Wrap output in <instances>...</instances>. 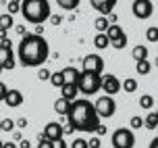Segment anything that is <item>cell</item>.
Masks as SVG:
<instances>
[{"label": "cell", "mask_w": 158, "mask_h": 148, "mask_svg": "<svg viewBox=\"0 0 158 148\" xmlns=\"http://www.w3.org/2000/svg\"><path fill=\"white\" fill-rule=\"evenodd\" d=\"M50 56V46L44 36L25 33L17 46V59L23 67H42Z\"/></svg>", "instance_id": "cell-1"}, {"label": "cell", "mask_w": 158, "mask_h": 148, "mask_svg": "<svg viewBox=\"0 0 158 148\" xmlns=\"http://www.w3.org/2000/svg\"><path fill=\"white\" fill-rule=\"evenodd\" d=\"M67 121L73 125L75 132H85V133H94L96 127L100 125V117L94 109V102L85 100V98H75L69 104L67 111Z\"/></svg>", "instance_id": "cell-2"}, {"label": "cell", "mask_w": 158, "mask_h": 148, "mask_svg": "<svg viewBox=\"0 0 158 148\" xmlns=\"http://www.w3.org/2000/svg\"><path fill=\"white\" fill-rule=\"evenodd\" d=\"M19 13L23 19L31 25H42L48 21V17L52 15V8L48 0H21Z\"/></svg>", "instance_id": "cell-3"}, {"label": "cell", "mask_w": 158, "mask_h": 148, "mask_svg": "<svg viewBox=\"0 0 158 148\" xmlns=\"http://www.w3.org/2000/svg\"><path fill=\"white\" fill-rule=\"evenodd\" d=\"M100 77L102 75H94V73H85V71H79V77H77V88L81 94L85 96H92L100 90Z\"/></svg>", "instance_id": "cell-4"}, {"label": "cell", "mask_w": 158, "mask_h": 148, "mask_svg": "<svg viewBox=\"0 0 158 148\" xmlns=\"http://www.w3.org/2000/svg\"><path fill=\"white\" fill-rule=\"evenodd\" d=\"M135 146V133L129 127H118L112 133V148H133Z\"/></svg>", "instance_id": "cell-5"}, {"label": "cell", "mask_w": 158, "mask_h": 148, "mask_svg": "<svg viewBox=\"0 0 158 148\" xmlns=\"http://www.w3.org/2000/svg\"><path fill=\"white\" fill-rule=\"evenodd\" d=\"M94 109H96V113H98L100 119H108L117 113V102H114L112 96H106V94H104V96H100V98L96 100Z\"/></svg>", "instance_id": "cell-6"}, {"label": "cell", "mask_w": 158, "mask_h": 148, "mask_svg": "<svg viewBox=\"0 0 158 148\" xmlns=\"http://www.w3.org/2000/svg\"><path fill=\"white\" fill-rule=\"evenodd\" d=\"M81 71L94 73V75H102L104 73V59L100 54H85L83 61H81Z\"/></svg>", "instance_id": "cell-7"}, {"label": "cell", "mask_w": 158, "mask_h": 148, "mask_svg": "<svg viewBox=\"0 0 158 148\" xmlns=\"http://www.w3.org/2000/svg\"><path fill=\"white\" fill-rule=\"evenodd\" d=\"M100 90H102L106 96H114V94L121 92V79H118L117 75H112V73L102 75V77H100Z\"/></svg>", "instance_id": "cell-8"}, {"label": "cell", "mask_w": 158, "mask_h": 148, "mask_svg": "<svg viewBox=\"0 0 158 148\" xmlns=\"http://www.w3.org/2000/svg\"><path fill=\"white\" fill-rule=\"evenodd\" d=\"M131 11L137 19H150L154 15V4H152V0H133Z\"/></svg>", "instance_id": "cell-9"}, {"label": "cell", "mask_w": 158, "mask_h": 148, "mask_svg": "<svg viewBox=\"0 0 158 148\" xmlns=\"http://www.w3.org/2000/svg\"><path fill=\"white\" fill-rule=\"evenodd\" d=\"M2 100H4V104H6L8 109H17V107H21L25 102V96H23L21 90H15V88H13V90H6V94H4Z\"/></svg>", "instance_id": "cell-10"}, {"label": "cell", "mask_w": 158, "mask_h": 148, "mask_svg": "<svg viewBox=\"0 0 158 148\" xmlns=\"http://www.w3.org/2000/svg\"><path fill=\"white\" fill-rule=\"evenodd\" d=\"M118 0H89V4H92V8H96L98 13L102 17H108L112 13V8L117 7Z\"/></svg>", "instance_id": "cell-11"}, {"label": "cell", "mask_w": 158, "mask_h": 148, "mask_svg": "<svg viewBox=\"0 0 158 148\" xmlns=\"http://www.w3.org/2000/svg\"><path fill=\"white\" fill-rule=\"evenodd\" d=\"M44 138L50 142H56V140H60L63 138V125L60 123H56V121H50V123L44 127Z\"/></svg>", "instance_id": "cell-12"}, {"label": "cell", "mask_w": 158, "mask_h": 148, "mask_svg": "<svg viewBox=\"0 0 158 148\" xmlns=\"http://www.w3.org/2000/svg\"><path fill=\"white\" fill-rule=\"evenodd\" d=\"M60 90H63V96H60V98H64V100H69V102H73L79 96L77 84H63V86H60Z\"/></svg>", "instance_id": "cell-13"}, {"label": "cell", "mask_w": 158, "mask_h": 148, "mask_svg": "<svg viewBox=\"0 0 158 148\" xmlns=\"http://www.w3.org/2000/svg\"><path fill=\"white\" fill-rule=\"evenodd\" d=\"M60 73H63V79H64V84H77L79 71L75 69V67H64V69H60Z\"/></svg>", "instance_id": "cell-14"}, {"label": "cell", "mask_w": 158, "mask_h": 148, "mask_svg": "<svg viewBox=\"0 0 158 148\" xmlns=\"http://www.w3.org/2000/svg\"><path fill=\"white\" fill-rule=\"evenodd\" d=\"M69 104H71V102L64 100V98H56V100H54V113H56V115H60V117H67Z\"/></svg>", "instance_id": "cell-15"}, {"label": "cell", "mask_w": 158, "mask_h": 148, "mask_svg": "<svg viewBox=\"0 0 158 148\" xmlns=\"http://www.w3.org/2000/svg\"><path fill=\"white\" fill-rule=\"evenodd\" d=\"M131 56L135 59V63L143 61V59H148V48L143 46V44H137V46H133V50H131Z\"/></svg>", "instance_id": "cell-16"}, {"label": "cell", "mask_w": 158, "mask_h": 148, "mask_svg": "<svg viewBox=\"0 0 158 148\" xmlns=\"http://www.w3.org/2000/svg\"><path fill=\"white\" fill-rule=\"evenodd\" d=\"M135 71H137V75H148L152 71V65L148 59H143V61H137L135 63Z\"/></svg>", "instance_id": "cell-17"}, {"label": "cell", "mask_w": 158, "mask_h": 148, "mask_svg": "<svg viewBox=\"0 0 158 148\" xmlns=\"http://www.w3.org/2000/svg\"><path fill=\"white\" fill-rule=\"evenodd\" d=\"M94 46L98 48V50H104V48L110 46V42H108V38H106V33H96V38H94Z\"/></svg>", "instance_id": "cell-18"}, {"label": "cell", "mask_w": 158, "mask_h": 148, "mask_svg": "<svg viewBox=\"0 0 158 148\" xmlns=\"http://www.w3.org/2000/svg\"><path fill=\"white\" fill-rule=\"evenodd\" d=\"M104 33H106L108 42H112V40H117L118 36H123V29H121V25H108V29L104 31Z\"/></svg>", "instance_id": "cell-19"}, {"label": "cell", "mask_w": 158, "mask_h": 148, "mask_svg": "<svg viewBox=\"0 0 158 148\" xmlns=\"http://www.w3.org/2000/svg\"><path fill=\"white\" fill-rule=\"evenodd\" d=\"M121 90H125V92H135L137 90V79H133V77H127V79H123L121 81Z\"/></svg>", "instance_id": "cell-20"}, {"label": "cell", "mask_w": 158, "mask_h": 148, "mask_svg": "<svg viewBox=\"0 0 158 148\" xmlns=\"http://www.w3.org/2000/svg\"><path fill=\"white\" fill-rule=\"evenodd\" d=\"M13 25H15V19H13V15H0V29H13Z\"/></svg>", "instance_id": "cell-21"}, {"label": "cell", "mask_w": 158, "mask_h": 148, "mask_svg": "<svg viewBox=\"0 0 158 148\" xmlns=\"http://www.w3.org/2000/svg\"><path fill=\"white\" fill-rule=\"evenodd\" d=\"M156 123H158V115L154 113V111H152V113H148V115H146V119H143V125H146L148 129H152V132H154V129H156Z\"/></svg>", "instance_id": "cell-22"}, {"label": "cell", "mask_w": 158, "mask_h": 148, "mask_svg": "<svg viewBox=\"0 0 158 148\" xmlns=\"http://www.w3.org/2000/svg\"><path fill=\"white\" fill-rule=\"evenodd\" d=\"M108 25H110V23H108V19H106V17H102V15L94 21V27H96V31H98V33H104V31L108 29Z\"/></svg>", "instance_id": "cell-23"}, {"label": "cell", "mask_w": 158, "mask_h": 148, "mask_svg": "<svg viewBox=\"0 0 158 148\" xmlns=\"http://www.w3.org/2000/svg\"><path fill=\"white\" fill-rule=\"evenodd\" d=\"M79 2L81 0H56V4L60 8H64V11H75L79 7Z\"/></svg>", "instance_id": "cell-24"}, {"label": "cell", "mask_w": 158, "mask_h": 148, "mask_svg": "<svg viewBox=\"0 0 158 148\" xmlns=\"http://www.w3.org/2000/svg\"><path fill=\"white\" fill-rule=\"evenodd\" d=\"M139 107L142 109H154V96L152 94H143L139 98Z\"/></svg>", "instance_id": "cell-25"}, {"label": "cell", "mask_w": 158, "mask_h": 148, "mask_svg": "<svg viewBox=\"0 0 158 148\" xmlns=\"http://www.w3.org/2000/svg\"><path fill=\"white\" fill-rule=\"evenodd\" d=\"M50 84L54 88H60L64 84V79H63V73L60 71H54V73H50Z\"/></svg>", "instance_id": "cell-26"}, {"label": "cell", "mask_w": 158, "mask_h": 148, "mask_svg": "<svg viewBox=\"0 0 158 148\" xmlns=\"http://www.w3.org/2000/svg\"><path fill=\"white\" fill-rule=\"evenodd\" d=\"M13 54V46H6V44H0V67H2V63L6 61L8 56Z\"/></svg>", "instance_id": "cell-27"}, {"label": "cell", "mask_w": 158, "mask_h": 148, "mask_svg": "<svg viewBox=\"0 0 158 148\" xmlns=\"http://www.w3.org/2000/svg\"><path fill=\"white\" fill-rule=\"evenodd\" d=\"M15 67H17V56L15 54H10L6 61L2 63V71H13Z\"/></svg>", "instance_id": "cell-28"}, {"label": "cell", "mask_w": 158, "mask_h": 148, "mask_svg": "<svg viewBox=\"0 0 158 148\" xmlns=\"http://www.w3.org/2000/svg\"><path fill=\"white\" fill-rule=\"evenodd\" d=\"M0 129L2 132H15V121L13 119H0Z\"/></svg>", "instance_id": "cell-29"}, {"label": "cell", "mask_w": 158, "mask_h": 148, "mask_svg": "<svg viewBox=\"0 0 158 148\" xmlns=\"http://www.w3.org/2000/svg\"><path fill=\"white\" fill-rule=\"evenodd\" d=\"M110 44H112V48H117V50H123V48L127 46V36H125V33H123V36H118L117 40H112Z\"/></svg>", "instance_id": "cell-30"}, {"label": "cell", "mask_w": 158, "mask_h": 148, "mask_svg": "<svg viewBox=\"0 0 158 148\" xmlns=\"http://www.w3.org/2000/svg\"><path fill=\"white\" fill-rule=\"evenodd\" d=\"M19 7H21V0H8L6 13L8 15H15V13H19Z\"/></svg>", "instance_id": "cell-31"}, {"label": "cell", "mask_w": 158, "mask_h": 148, "mask_svg": "<svg viewBox=\"0 0 158 148\" xmlns=\"http://www.w3.org/2000/svg\"><path fill=\"white\" fill-rule=\"evenodd\" d=\"M139 127H143V117H139V115L131 117V121H129V129H139Z\"/></svg>", "instance_id": "cell-32"}, {"label": "cell", "mask_w": 158, "mask_h": 148, "mask_svg": "<svg viewBox=\"0 0 158 148\" xmlns=\"http://www.w3.org/2000/svg\"><path fill=\"white\" fill-rule=\"evenodd\" d=\"M146 38H148V42H156L158 38V29L152 25V27H148V31H146Z\"/></svg>", "instance_id": "cell-33"}, {"label": "cell", "mask_w": 158, "mask_h": 148, "mask_svg": "<svg viewBox=\"0 0 158 148\" xmlns=\"http://www.w3.org/2000/svg\"><path fill=\"white\" fill-rule=\"evenodd\" d=\"M71 148H89V146H87V140H83V138H75V140L71 142Z\"/></svg>", "instance_id": "cell-34"}, {"label": "cell", "mask_w": 158, "mask_h": 148, "mask_svg": "<svg viewBox=\"0 0 158 148\" xmlns=\"http://www.w3.org/2000/svg\"><path fill=\"white\" fill-rule=\"evenodd\" d=\"M87 146H89V148H100V146H102V140H100V136H94L92 140H87Z\"/></svg>", "instance_id": "cell-35"}, {"label": "cell", "mask_w": 158, "mask_h": 148, "mask_svg": "<svg viewBox=\"0 0 158 148\" xmlns=\"http://www.w3.org/2000/svg\"><path fill=\"white\" fill-rule=\"evenodd\" d=\"M38 79L40 81H48V79H50V71L48 69H40L38 71Z\"/></svg>", "instance_id": "cell-36"}, {"label": "cell", "mask_w": 158, "mask_h": 148, "mask_svg": "<svg viewBox=\"0 0 158 148\" xmlns=\"http://www.w3.org/2000/svg\"><path fill=\"white\" fill-rule=\"evenodd\" d=\"M27 125H29V121H27L25 117H21V119H17V121H15V127H19V129H25Z\"/></svg>", "instance_id": "cell-37"}, {"label": "cell", "mask_w": 158, "mask_h": 148, "mask_svg": "<svg viewBox=\"0 0 158 148\" xmlns=\"http://www.w3.org/2000/svg\"><path fill=\"white\" fill-rule=\"evenodd\" d=\"M60 125H63V123H60ZM73 132H75V129H73V125L67 121V123L63 125V136H69V133H73Z\"/></svg>", "instance_id": "cell-38"}, {"label": "cell", "mask_w": 158, "mask_h": 148, "mask_svg": "<svg viewBox=\"0 0 158 148\" xmlns=\"http://www.w3.org/2000/svg\"><path fill=\"white\" fill-rule=\"evenodd\" d=\"M38 148H54V142H50V140L44 138L42 142H38Z\"/></svg>", "instance_id": "cell-39"}, {"label": "cell", "mask_w": 158, "mask_h": 148, "mask_svg": "<svg viewBox=\"0 0 158 148\" xmlns=\"http://www.w3.org/2000/svg\"><path fill=\"white\" fill-rule=\"evenodd\" d=\"M48 19H50V23H52V25H60V23H63V17H60V15H50Z\"/></svg>", "instance_id": "cell-40"}, {"label": "cell", "mask_w": 158, "mask_h": 148, "mask_svg": "<svg viewBox=\"0 0 158 148\" xmlns=\"http://www.w3.org/2000/svg\"><path fill=\"white\" fill-rule=\"evenodd\" d=\"M106 132H108V129H106V125H102V123H100L98 127H96V132H94V133H98V136H104Z\"/></svg>", "instance_id": "cell-41"}, {"label": "cell", "mask_w": 158, "mask_h": 148, "mask_svg": "<svg viewBox=\"0 0 158 148\" xmlns=\"http://www.w3.org/2000/svg\"><path fill=\"white\" fill-rule=\"evenodd\" d=\"M15 31L19 33V36H25V33H27V29H25V25H15Z\"/></svg>", "instance_id": "cell-42"}, {"label": "cell", "mask_w": 158, "mask_h": 148, "mask_svg": "<svg viewBox=\"0 0 158 148\" xmlns=\"http://www.w3.org/2000/svg\"><path fill=\"white\" fill-rule=\"evenodd\" d=\"M33 33H35V36H44V25H35Z\"/></svg>", "instance_id": "cell-43"}, {"label": "cell", "mask_w": 158, "mask_h": 148, "mask_svg": "<svg viewBox=\"0 0 158 148\" xmlns=\"http://www.w3.org/2000/svg\"><path fill=\"white\" fill-rule=\"evenodd\" d=\"M21 144H19V148H31V142L29 140H19Z\"/></svg>", "instance_id": "cell-44"}, {"label": "cell", "mask_w": 158, "mask_h": 148, "mask_svg": "<svg viewBox=\"0 0 158 148\" xmlns=\"http://www.w3.org/2000/svg\"><path fill=\"white\" fill-rule=\"evenodd\" d=\"M2 148H17V144L15 142H4L2 140Z\"/></svg>", "instance_id": "cell-45"}, {"label": "cell", "mask_w": 158, "mask_h": 148, "mask_svg": "<svg viewBox=\"0 0 158 148\" xmlns=\"http://www.w3.org/2000/svg\"><path fill=\"white\" fill-rule=\"evenodd\" d=\"M13 140H17V142L21 140V132H13Z\"/></svg>", "instance_id": "cell-46"}, {"label": "cell", "mask_w": 158, "mask_h": 148, "mask_svg": "<svg viewBox=\"0 0 158 148\" xmlns=\"http://www.w3.org/2000/svg\"><path fill=\"white\" fill-rule=\"evenodd\" d=\"M4 38H6V29H0V42H2Z\"/></svg>", "instance_id": "cell-47"}, {"label": "cell", "mask_w": 158, "mask_h": 148, "mask_svg": "<svg viewBox=\"0 0 158 148\" xmlns=\"http://www.w3.org/2000/svg\"><path fill=\"white\" fill-rule=\"evenodd\" d=\"M150 148H158V140H156V138L150 142Z\"/></svg>", "instance_id": "cell-48"}, {"label": "cell", "mask_w": 158, "mask_h": 148, "mask_svg": "<svg viewBox=\"0 0 158 148\" xmlns=\"http://www.w3.org/2000/svg\"><path fill=\"white\" fill-rule=\"evenodd\" d=\"M0 148H2V140H0Z\"/></svg>", "instance_id": "cell-49"}, {"label": "cell", "mask_w": 158, "mask_h": 148, "mask_svg": "<svg viewBox=\"0 0 158 148\" xmlns=\"http://www.w3.org/2000/svg\"><path fill=\"white\" fill-rule=\"evenodd\" d=\"M0 73H2V67H0Z\"/></svg>", "instance_id": "cell-50"}, {"label": "cell", "mask_w": 158, "mask_h": 148, "mask_svg": "<svg viewBox=\"0 0 158 148\" xmlns=\"http://www.w3.org/2000/svg\"><path fill=\"white\" fill-rule=\"evenodd\" d=\"M0 102H2V96H0Z\"/></svg>", "instance_id": "cell-51"}, {"label": "cell", "mask_w": 158, "mask_h": 148, "mask_svg": "<svg viewBox=\"0 0 158 148\" xmlns=\"http://www.w3.org/2000/svg\"><path fill=\"white\" fill-rule=\"evenodd\" d=\"M0 132H2V129H0Z\"/></svg>", "instance_id": "cell-52"}]
</instances>
